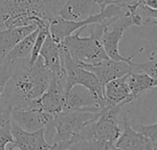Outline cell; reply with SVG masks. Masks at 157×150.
I'll list each match as a JSON object with an SVG mask.
<instances>
[{"label":"cell","instance_id":"1","mask_svg":"<svg viewBox=\"0 0 157 150\" xmlns=\"http://www.w3.org/2000/svg\"><path fill=\"white\" fill-rule=\"evenodd\" d=\"M29 59L12 63V76L0 100V110L33 107L34 103L47 90L52 73L40 56L30 65Z\"/></svg>","mask_w":157,"mask_h":150},{"label":"cell","instance_id":"2","mask_svg":"<svg viewBox=\"0 0 157 150\" xmlns=\"http://www.w3.org/2000/svg\"><path fill=\"white\" fill-rule=\"evenodd\" d=\"M89 37H81L82 29L65 38L62 42L69 55L78 62L94 64L108 59V55L101 42V35L104 26L98 23L93 24Z\"/></svg>","mask_w":157,"mask_h":150},{"label":"cell","instance_id":"3","mask_svg":"<svg viewBox=\"0 0 157 150\" xmlns=\"http://www.w3.org/2000/svg\"><path fill=\"white\" fill-rule=\"evenodd\" d=\"M99 113L63 111L53 116L55 135L52 145L57 150L67 148L82 129L98 117Z\"/></svg>","mask_w":157,"mask_h":150},{"label":"cell","instance_id":"4","mask_svg":"<svg viewBox=\"0 0 157 150\" xmlns=\"http://www.w3.org/2000/svg\"><path fill=\"white\" fill-rule=\"evenodd\" d=\"M10 116L12 122L25 131L34 132L45 128V139L52 145L55 135L53 127L54 115L47 114L38 107H28L10 110Z\"/></svg>","mask_w":157,"mask_h":150},{"label":"cell","instance_id":"5","mask_svg":"<svg viewBox=\"0 0 157 150\" xmlns=\"http://www.w3.org/2000/svg\"><path fill=\"white\" fill-rule=\"evenodd\" d=\"M135 26L131 15L125 13L123 16L115 19L108 27H104L101 42L104 49L109 59L115 60H121L128 63H132V57H123L120 52V42L125 33V31L131 27Z\"/></svg>","mask_w":157,"mask_h":150},{"label":"cell","instance_id":"6","mask_svg":"<svg viewBox=\"0 0 157 150\" xmlns=\"http://www.w3.org/2000/svg\"><path fill=\"white\" fill-rule=\"evenodd\" d=\"M66 94L65 73L52 74L47 90L36 101V106L47 114L55 115L63 111Z\"/></svg>","mask_w":157,"mask_h":150},{"label":"cell","instance_id":"7","mask_svg":"<svg viewBox=\"0 0 157 150\" xmlns=\"http://www.w3.org/2000/svg\"><path fill=\"white\" fill-rule=\"evenodd\" d=\"M81 67L93 72L99 82L105 84L112 80L121 78L126 74L135 71V62L128 63L121 60H115L112 59H106L94 64H86L78 62Z\"/></svg>","mask_w":157,"mask_h":150},{"label":"cell","instance_id":"8","mask_svg":"<svg viewBox=\"0 0 157 150\" xmlns=\"http://www.w3.org/2000/svg\"><path fill=\"white\" fill-rule=\"evenodd\" d=\"M12 137L13 143L8 150H47L52 146L45 139V128L28 132L12 122Z\"/></svg>","mask_w":157,"mask_h":150},{"label":"cell","instance_id":"9","mask_svg":"<svg viewBox=\"0 0 157 150\" xmlns=\"http://www.w3.org/2000/svg\"><path fill=\"white\" fill-rule=\"evenodd\" d=\"M63 111L99 113L101 109L87 89L81 85H75L66 94Z\"/></svg>","mask_w":157,"mask_h":150},{"label":"cell","instance_id":"10","mask_svg":"<svg viewBox=\"0 0 157 150\" xmlns=\"http://www.w3.org/2000/svg\"><path fill=\"white\" fill-rule=\"evenodd\" d=\"M114 146L121 150H157L156 146L132 128L127 116L122 121V131Z\"/></svg>","mask_w":157,"mask_h":150},{"label":"cell","instance_id":"11","mask_svg":"<svg viewBox=\"0 0 157 150\" xmlns=\"http://www.w3.org/2000/svg\"><path fill=\"white\" fill-rule=\"evenodd\" d=\"M104 96L108 105L115 106L132 103L133 99L131 95V91L127 83V74L107 82L104 86Z\"/></svg>","mask_w":157,"mask_h":150},{"label":"cell","instance_id":"12","mask_svg":"<svg viewBox=\"0 0 157 150\" xmlns=\"http://www.w3.org/2000/svg\"><path fill=\"white\" fill-rule=\"evenodd\" d=\"M37 27H38L35 24H32L0 30V65L5 61L7 54L17 45V43L34 31Z\"/></svg>","mask_w":157,"mask_h":150},{"label":"cell","instance_id":"13","mask_svg":"<svg viewBox=\"0 0 157 150\" xmlns=\"http://www.w3.org/2000/svg\"><path fill=\"white\" fill-rule=\"evenodd\" d=\"M92 0H67L58 12V16L66 20L79 21L82 17L92 15L94 5Z\"/></svg>","mask_w":157,"mask_h":150},{"label":"cell","instance_id":"14","mask_svg":"<svg viewBox=\"0 0 157 150\" xmlns=\"http://www.w3.org/2000/svg\"><path fill=\"white\" fill-rule=\"evenodd\" d=\"M40 56L43 60L45 66L52 71V74H61L64 72L61 66L59 43L55 42L52 38L50 32L40 49Z\"/></svg>","mask_w":157,"mask_h":150},{"label":"cell","instance_id":"15","mask_svg":"<svg viewBox=\"0 0 157 150\" xmlns=\"http://www.w3.org/2000/svg\"><path fill=\"white\" fill-rule=\"evenodd\" d=\"M127 83L131 91L132 98L134 101L146 92L155 89L157 85V80L144 72L134 71L127 74Z\"/></svg>","mask_w":157,"mask_h":150},{"label":"cell","instance_id":"16","mask_svg":"<svg viewBox=\"0 0 157 150\" xmlns=\"http://www.w3.org/2000/svg\"><path fill=\"white\" fill-rule=\"evenodd\" d=\"M39 28L37 27L34 31L27 35L25 38H23L21 40H19L17 45L11 49V51L7 54L5 60L14 63L16 60H23V59H29L31 49L34 44V41L36 39V37L38 35Z\"/></svg>","mask_w":157,"mask_h":150},{"label":"cell","instance_id":"17","mask_svg":"<svg viewBox=\"0 0 157 150\" xmlns=\"http://www.w3.org/2000/svg\"><path fill=\"white\" fill-rule=\"evenodd\" d=\"M13 143L10 110H0V150H6Z\"/></svg>","mask_w":157,"mask_h":150},{"label":"cell","instance_id":"18","mask_svg":"<svg viewBox=\"0 0 157 150\" xmlns=\"http://www.w3.org/2000/svg\"><path fill=\"white\" fill-rule=\"evenodd\" d=\"M110 147L101 142L79 137L77 136L72 144L64 150H107Z\"/></svg>","mask_w":157,"mask_h":150},{"label":"cell","instance_id":"19","mask_svg":"<svg viewBox=\"0 0 157 150\" xmlns=\"http://www.w3.org/2000/svg\"><path fill=\"white\" fill-rule=\"evenodd\" d=\"M38 28H39L38 35L34 41V44H33V47L31 49V53L29 56V60L30 65H32L36 61V60L39 58L40 49L49 34V26H42V27H39Z\"/></svg>","mask_w":157,"mask_h":150},{"label":"cell","instance_id":"20","mask_svg":"<svg viewBox=\"0 0 157 150\" xmlns=\"http://www.w3.org/2000/svg\"><path fill=\"white\" fill-rule=\"evenodd\" d=\"M132 128L138 133L145 137L154 146L157 147V123L152 125H135L132 126Z\"/></svg>","mask_w":157,"mask_h":150},{"label":"cell","instance_id":"21","mask_svg":"<svg viewBox=\"0 0 157 150\" xmlns=\"http://www.w3.org/2000/svg\"><path fill=\"white\" fill-rule=\"evenodd\" d=\"M135 71L144 72L153 79L157 80V61L156 59L149 60L146 62L136 63L135 62Z\"/></svg>","mask_w":157,"mask_h":150},{"label":"cell","instance_id":"22","mask_svg":"<svg viewBox=\"0 0 157 150\" xmlns=\"http://www.w3.org/2000/svg\"><path fill=\"white\" fill-rule=\"evenodd\" d=\"M12 63L5 60L0 65V100L6 86L7 82L12 76Z\"/></svg>","mask_w":157,"mask_h":150},{"label":"cell","instance_id":"23","mask_svg":"<svg viewBox=\"0 0 157 150\" xmlns=\"http://www.w3.org/2000/svg\"><path fill=\"white\" fill-rule=\"evenodd\" d=\"M96 5L100 6V10H102L107 5L110 4L112 2V0H92Z\"/></svg>","mask_w":157,"mask_h":150},{"label":"cell","instance_id":"24","mask_svg":"<svg viewBox=\"0 0 157 150\" xmlns=\"http://www.w3.org/2000/svg\"><path fill=\"white\" fill-rule=\"evenodd\" d=\"M107 150H121V149H120L119 148H117V147H115V146H112V147H110L109 149H107Z\"/></svg>","mask_w":157,"mask_h":150},{"label":"cell","instance_id":"25","mask_svg":"<svg viewBox=\"0 0 157 150\" xmlns=\"http://www.w3.org/2000/svg\"><path fill=\"white\" fill-rule=\"evenodd\" d=\"M5 28H6V27H5V25H4V23L0 21V30L5 29Z\"/></svg>","mask_w":157,"mask_h":150},{"label":"cell","instance_id":"26","mask_svg":"<svg viewBox=\"0 0 157 150\" xmlns=\"http://www.w3.org/2000/svg\"><path fill=\"white\" fill-rule=\"evenodd\" d=\"M10 150H19V149H17V148H13V149H10Z\"/></svg>","mask_w":157,"mask_h":150}]
</instances>
